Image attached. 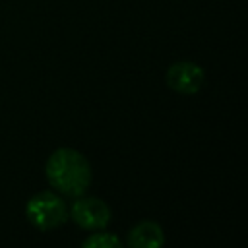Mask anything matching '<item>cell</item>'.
I'll list each match as a JSON object with an SVG mask.
<instances>
[{
	"mask_svg": "<svg viewBox=\"0 0 248 248\" xmlns=\"http://www.w3.org/2000/svg\"><path fill=\"white\" fill-rule=\"evenodd\" d=\"M132 248H161L165 244V232L155 221H141L128 232L126 238Z\"/></svg>",
	"mask_w": 248,
	"mask_h": 248,
	"instance_id": "obj_5",
	"label": "cell"
},
{
	"mask_svg": "<svg viewBox=\"0 0 248 248\" xmlns=\"http://www.w3.org/2000/svg\"><path fill=\"white\" fill-rule=\"evenodd\" d=\"M45 174L54 192L78 198L91 184V165L83 153L72 147H58L50 153L45 165Z\"/></svg>",
	"mask_w": 248,
	"mask_h": 248,
	"instance_id": "obj_1",
	"label": "cell"
},
{
	"mask_svg": "<svg viewBox=\"0 0 248 248\" xmlns=\"http://www.w3.org/2000/svg\"><path fill=\"white\" fill-rule=\"evenodd\" d=\"M68 219H72L83 231H99L110 223L112 213L101 198L78 196L74 203L68 207Z\"/></svg>",
	"mask_w": 248,
	"mask_h": 248,
	"instance_id": "obj_3",
	"label": "cell"
},
{
	"mask_svg": "<svg viewBox=\"0 0 248 248\" xmlns=\"http://www.w3.org/2000/svg\"><path fill=\"white\" fill-rule=\"evenodd\" d=\"M203 79H205V72L202 70V66H198L196 62H190V60L174 62L172 66H169V70L165 74L167 85L180 95L198 93L200 87L203 85Z\"/></svg>",
	"mask_w": 248,
	"mask_h": 248,
	"instance_id": "obj_4",
	"label": "cell"
},
{
	"mask_svg": "<svg viewBox=\"0 0 248 248\" xmlns=\"http://www.w3.org/2000/svg\"><path fill=\"white\" fill-rule=\"evenodd\" d=\"M25 217L39 231H52L68 221V205L58 192L43 190L27 200Z\"/></svg>",
	"mask_w": 248,
	"mask_h": 248,
	"instance_id": "obj_2",
	"label": "cell"
},
{
	"mask_svg": "<svg viewBox=\"0 0 248 248\" xmlns=\"http://www.w3.org/2000/svg\"><path fill=\"white\" fill-rule=\"evenodd\" d=\"M83 248H120L122 246V240L112 234V232H107L105 229H99V231H91V234L81 242Z\"/></svg>",
	"mask_w": 248,
	"mask_h": 248,
	"instance_id": "obj_6",
	"label": "cell"
}]
</instances>
